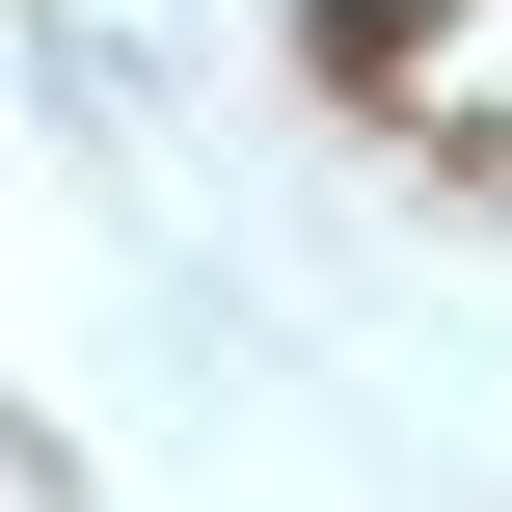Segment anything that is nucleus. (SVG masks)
Returning a JSON list of instances; mask_svg holds the SVG:
<instances>
[{"mask_svg": "<svg viewBox=\"0 0 512 512\" xmlns=\"http://www.w3.org/2000/svg\"><path fill=\"white\" fill-rule=\"evenodd\" d=\"M351 27H378V0H351Z\"/></svg>", "mask_w": 512, "mask_h": 512, "instance_id": "obj_1", "label": "nucleus"}]
</instances>
